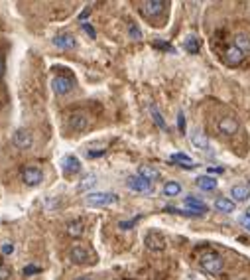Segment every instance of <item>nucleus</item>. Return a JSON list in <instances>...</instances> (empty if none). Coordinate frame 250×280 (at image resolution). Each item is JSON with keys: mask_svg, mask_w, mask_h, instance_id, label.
Segmentation results:
<instances>
[{"mask_svg": "<svg viewBox=\"0 0 250 280\" xmlns=\"http://www.w3.org/2000/svg\"><path fill=\"white\" fill-rule=\"evenodd\" d=\"M199 266H201L205 272L217 276L225 268V259L219 253H215V251H207V253L201 255V259H199Z\"/></svg>", "mask_w": 250, "mask_h": 280, "instance_id": "1", "label": "nucleus"}, {"mask_svg": "<svg viewBox=\"0 0 250 280\" xmlns=\"http://www.w3.org/2000/svg\"><path fill=\"white\" fill-rule=\"evenodd\" d=\"M118 201V196L113 192H91L85 196V205L89 207H107Z\"/></svg>", "mask_w": 250, "mask_h": 280, "instance_id": "2", "label": "nucleus"}, {"mask_svg": "<svg viewBox=\"0 0 250 280\" xmlns=\"http://www.w3.org/2000/svg\"><path fill=\"white\" fill-rule=\"evenodd\" d=\"M168 2L164 0H146V2H140V14L148 20H156L166 12Z\"/></svg>", "mask_w": 250, "mask_h": 280, "instance_id": "3", "label": "nucleus"}, {"mask_svg": "<svg viewBox=\"0 0 250 280\" xmlns=\"http://www.w3.org/2000/svg\"><path fill=\"white\" fill-rule=\"evenodd\" d=\"M126 188L130 192H136V194H152L154 192V183L144 180L142 176L134 174V176H128L126 178Z\"/></svg>", "mask_w": 250, "mask_h": 280, "instance_id": "4", "label": "nucleus"}, {"mask_svg": "<svg viewBox=\"0 0 250 280\" xmlns=\"http://www.w3.org/2000/svg\"><path fill=\"white\" fill-rule=\"evenodd\" d=\"M67 257H69V260L73 264H91V262H95V255L87 247H83V245L71 247L69 253H67Z\"/></svg>", "mask_w": 250, "mask_h": 280, "instance_id": "5", "label": "nucleus"}, {"mask_svg": "<svg viewBox=\"0 0 250 280\" xmlns=\"http://www.w3.org/2000/svg\"><path fill=\"white\" fill-rule=\"evenodd\" d=\"M144 245H146V249L148 251H152V253H160V251H164L166 249V237L162 235L160 231H156V229H152V231H148L146 233V237H144Z\"/></svg>", "mask_w": 250, "mask_h": 280, "instance_id": "6", "label": "nucleus"}, {"mask_svg": "<svg viewBox=\"0 0 250 280\" xmlns=\"http://www.w3.org/2000/svg\"><path fill=\"white\" fill-rule=\"evenodd\" d=\"M12 144L18 148V150H30L34 146V134L28 130V128H18L14 134H12Z\"/></svg>", "mask_w": 250, "mask_h": 280, "instance_id": "7", "label": "nucleus"}, {"mask_svg": "<svg viewBox=\"0 0 250 280\" xmlns=\"http://www.w3.org/2000/svg\"><path fill=\"white\" fill-rule=\"evenodd\" d=\"M238 126H240L238 120L232 119V117H221L215 122V128H217V132L221 136H234L238 132Z\"/></svg>", "mask_w": 250, "mask_h": 280, "instance_id": "8", "label": "nucleus"}, {"mask_svg": "<svg viewBox=\"0 0 250 280\" xmlns=\"http://www.w3.org/2000/svg\"><path fill=\"white\" fill-rule=\"evenodd\" d=\"M20 176H22V181L26 185H30V188H36V185H39L43 181V172L38 166H26Z\"/></svg>", "mask_w": 250, "mask_h": 280, "instance_id": "9", "label": "nucleus"}, {"mask_svg": "<svg viewBox=\"0 0 250 280\" xmlns=\"http://www.w3.org/2000/svg\"><path fill=\"white\" fill-rule=\"evenodd\" d=\"M67 126H69V130H73V132H83V130H87V126H89V115L83 113V111L71 113L69 119H67Z\"/></svg>", "mask_w": 250, "mask_h": 280, "instance_id": "10", "label": "nucleus"}, {"mask_svg": "<svg viewBox=\"0 0 250 280\" xmlns=\"http://www.w3.org/2000/svg\"><path fill=\"white\" fill-rule=\"evenodd\" d=\"M223 60H225V63L227 65H231V67H236V65H240L244 60H246V54L244 52H240L236 45H229V48L225 50V54H223Z\"/></svg>", "mask_w": 250, "mask_h": 280, "instance_id": "11", "label": "nucleus"}, {"mask_svg": "<svg viewBox=\"0 0 250 280\" xmlns=\"http://www.w3.org/2000/svg\"><path fill=\"white\" fill-rule=\"evenodd\" d=\"M229 196L234 203H246L250 200V188L246 183H234V185H231Z\"/></svg>", "mask_w": 250, "mask_h": 280, "instance_id": "12", "label": "nucleus"}, {"mask_svg": "<svg viewBox=\"0 0 250 280\" xmlns=\"http://www.w3.org/2000/svg\"><path fill=\"white\" fill-rule=\"evenodd\" d=\"M54 45H56V48H59V50L69 52V50L77 48V38L73 34H69V32H61V34H58L54 38Z\"/></svg>", "mask_w": 250, "mask_h": 280, "instance_id": "13", "label": "nucleus"}, {"mask_svg": "<svg viewBox=\"0 0 250 280\" xmlns=\"http://www.w3.org/2000/svg\"><path fill=\"white\" fill-rule=\"evenodd\" d=\"M73 85L75 83L65 75H58V77L52 79V89H54L56 95H67V93L73 89Z\"/></svg>", "mask_w": 250, "mask_h": 280, "instance_id": "14", "label": "nucleus"}, {"mask_svg": "<svg viewBox=\"0 0 250 280\" xmlns=\"http://www.w3.org/2000/svg\"><path fill=\"white\" fill-rule=\"evenodd\" d=\"M189 140H191V144H193L197 150H209V146H211L207 134H205L201 128H193L191 134H189Z\"/></svg>", "mask_w": 250, "mask_h": 280, "instance_id": "15", "label": "nucleus"}, {"mask_svg": "<svg viewBox=\"0 0 250 280\" xmlns=\"http://www.w3.org/2000/svg\"><path fill=\"white\" fill-rule=\"evenodd\" d=\"M195 185L201 192H215L217 190V185H219V181H217V178H213V176H209V174H203V176H199L197 180H195Z\"/></svg>", "mask_w": 250, "mask_h": 280, "instance_id": "16", "label": "nucleus"}, {"mask_svg": "<svg viewBox=\"0 0 250 280\" xmlns=\"http://www.w3.org/2000/svg\"><path fill=\"white\" fill-rule=\"evenodd\" d=\"M183 205H185V207H189V211L199 213V215H203V213L209 209L205 201H201V200L195 198V196H187V198H183Z\"/></svg>", "mask_w": 250, "mask_h": 280, "instance_id": "17", "label": "nucleus"}, {"mask_svg": "<svg viewBox=\"0 0 250 280\" xmlns=\"http://www.w3.org/2000/svg\"><path fill=\"white\" fill-rule=\"evenodd\" d=\"M61 166H63V172H65L67 176H75V174L81 172V160H79L77 156H73V154L65 156L63 162H61Z\"/></svg>", "mask_w": 250, "mask_h": 280, "instance_id": "18", "label": "nucleus"}, {"mask_svg": "<svg viewBox=\"0 0 250 280\" xmlns=\"http://www.w3.org/2000/svg\"><path fill=\"white\" fill-rule=\"evenodd\" d=\"M213 207H215V211H219V213L231 215V213H234L236 203H234L231 198H217V200L213 201Z\"/></svg>", "mask_w": 250, "mask_h": 280, "instance_id": "19", "label": "nucleus"}, {"mask_svg": "<svg viewBox=\"0 0 250 280\" xmlns=\"http://www.w3.org/2000/svg\"><path fill=\"white\" fill-rule=\"evenodd\" d=\"M232 45H236V48L244 54H250V34L246 32H236L232 36Z\"/></svg>", "mask_w": 250, "mask_h": 280, "instance_id": "20", "label": "nucleus"}, {"mask_svg": "<svg viewBox=\"0 0 250 280\" xmlns=\"http://www.w3.org/2000/svg\"><path fill=\"white\" fill-rule=\"evenodd\" d=\"M162 192H164V196H166V198H177V196L183 192V188H181V183H179V181L170 180V181H166V183H164Z\"/></svg>", "mask_w": 250, "mask_h": 280, "instance_id": "21", "label": "nucleus"}, {"mask_svg": "<svg viewBox=\"0 0 250 280\" xmlns=\"http://www.w3.org/2000/svg\"><path fill=\"white\" fill-rule=\"evenodd\" d=\"M138 176H142L144 180H148V181H158L160 180V170H156L154 166H140L138 168Z\"/></svg>", "mask_w": 250, "mask_h": 280, "instance_id": "22", "label": "nucleus"}, {"mask_svg": "<svg viewBox=\"0 0 250 280\" xmlns=\"http://www.w3.org/2000/svg\"><path fill=\"white\" fill-rule=\"evenodd\" d=\"M65 229H67V235L69 237H81L83 233H85V223L81 219H73V221H69L65 225Z\"/></svg>", "mask_w": 250, "mask_h": 280, "instance_id": "23", "label": "nucleus"}, {"mask_svg": "<svg viewBox=\"0 0 250 280\" xmlns=\"http://www.w3.org/2000/svg\"><path fill=\"white\" fill-rule=\"evenodd\" d=\"M183 48L187 54H199V50H201V41H199L197 36H187L185 41H183Z\"/></svg>", "mask_w": 250, "mask_h": 280, "instance_id": "24", "label": "nucleus"}, {"mask_svg": "<svg viewBox=\"0 0 250 280\" xmlns=\"http://www.w3.org/2000/svg\"><path fill=\"white\" fill-rule=\"evenodd\" d=\"M172 160L173 162H177V164H181L183 168H187V170H191V168H195L197 164H195V160H191L187 154H183V152H175V154H172Z\"/></svg>", "mask_w": 250, "mask_h": 280, "instance_id": "25", "label": "nucleus"}, {"mask_svg": "<svg viewBox=\"0 0 250 280\" xmlns=\"http://www.w3.org/2000/svg\"><path fill=\"white\" fill-rule=\"evenodd\" d=\"M95 185H96V176H95V174H89V176H85V178L79 181L77 190H79V192H87V190L95 188Z\"/></svg>", "mask_w": 250, "mask_h": 280, "instance_id": "26", "label": "nucleus"}, {"mask_svg": "<svg viewBox=\"0 0 250 280\" xmlns=\"http://www.w3.org/2000/svg\"><path fill=\"white\" fill-rule=\"evenodd\" d=\"M150 115H152L154 122H156L162 130H168V124H166V120H164V117H162V113L158 111V107H156V105H150Z\"/></svg>", "mask_w": 250, "mask_h": 280, "instance_id": "27", "label": "nucleus"}, {"mask_svg": "<svg viewBox=\"0 0 250 280\" xmlns=\"http://www.w3.org/2000/svg\"><path fill=\"white\" fill-rule=\"evenodd\" d=\"M128 38H130V40H136V41L142 40V30H140L136 24H130V26H128Z\"/></svg>", "mask_w": 250, "mask_h": 280, "instance_id": "28", "label": "nucleus"}, {"mask_svg": "<svg viewBox=\"0 0 250 280\" xmlns=\"http://www.w3.org/2000/svg\"><path fill=\"white\" fill-rule=\"evenodd\" d=\"M14 249H16V247H14L12 241H4L2 245H0V251H2V255H6V257H10V255L14 253Z\"/></svg>", "mask_w": 250, "mask_h": 280, "instance_id": "29", "label": "nucleus"}, {"mask_svg": "<svg viewBox=\"0 0 250 280\" xmlns=\"http://www.w3.org/2000/svg\"><path fill=\"white\" fill-rule=\"evenodd\" d=\"M10 278H12V270L8 266L0 264V280H10Z\"/></svg>", "mask_w": 250, "mask_h": 280, "instance_id": "30", "label": "nucleus"}, {"mask_svg": "<svg viewBox=\"0 0 250 280\" xmlns=\"http://www.w3.org/2000/svg\"><path fill=\"white\" fill-rule=\"evenodd\" d=\"M177 126H179V132L183 134L185 132V115H183V111L177 113Z\"/></svg>", "mask_w": 250, "mask_h": 280, "instance_id": "31", "label": "nucleus"}, {"mask_svg": "<svg viewBox=\"0 0 250 280\" xmlns=\"http://www.w3.org/2000/svg\"><path fill=\"white\" fill-rule=\"evenodd\" d=\"M238 223H242V227H244V229H246V231H250V217H248V215H246V213H244V215H240V217H238Z\"/></svg>", "mask_w": 250, "mask_h": 280, "instance_id": "32", "label": "nucleus"}, {"mask_svg": "<svg viewBox=\"0 0 250 280\" xmlns=\"http://www.w3.org/2000/svg\"><path fill=\"white\" fill-rule=\"evenodd\" d=\"M85 156L87 158H98V156H105V150H87Z\"/></svg>", "mask_w": 250, "mask_h": 280, "instance_id": "33", "label": "nucleus"}, {"mask_svg": "<svg viewBox=\"0 0 250 280\" xmlns=\"http://www.w3.org/2000/svg\"><path fill=\"white\" fill-rule=\"evenodd\" d=\"M136 221H138V217H134V219H130V221H120V225H118V227L126 231V229H130V227H132V225H134Z\"/></svg>", "mask_w": 250, "mask_h": 280, "instance_id": "34", "label": "nucleus"}, {"mask_svg": "<svg viewBox=\"0 0 250 280\" xmlns=\"http://www.w3.org/2000/svg\"><path fill=\"white\" fill-rule=\"evenodd\" d=\"M38 272H39V268H38V266H34V264H30V266H26V268H24V276L38 274Z\"/></svg>", "mask_w": 250, "mask_h": 280, "instance_id": "35", "label": "nucleus"}, {"mask_svg": "<svg viewBox=\"0 0 250 280\" xmlns=\"http://www.w3.org/2000/svg\"><path fill=\"white\" fill-rule=\"evenodd\" d=\"M83 30H85V32H87V34H89L91 38H96V32L93 30V26H91L89 22H85V24H83Z\"/></svg>", "mask_w": 250, "mask_h": 280, "instance_id": "36", "label": "nucleus"}, {"mask_svg": "<svg viewBox=\"0 0 250 280\" xmlns=\"http://www.w3.org/2000/svg\"><path fill=\"white\" fill-rule=\"evenodd\" d=\"M4 71H6V65H4V58L0 56V77L4 75Z\"/></svg>", "mask_w": 250, "mask_h": 280, "instance_id": "37", "label": "nucleus"}, {"mask_svg": "<svg viewBox=\"0 0 250 280\" xmlns=\"http://www.w3.org/2000/svg\"><path fill=\"white\" fill-rule=\"evenodd\" d=\"M75 280H93V278H89V276H77Z\"/></svg>", "mask_w": 250, "mask_h": 280, "instance_id": "38", "label": "nucleus"}, {"mask_svg": "<svg viewBox=\"0 0 250 280\" xmlns=\"http://www.w3.org/2000/svg\"><path fill=\"white\" fill-rule=\"evenodd\" d=\"M246 215H248V217H250V207H248V209H246Z\"/></svg>", "mask_w": 250, "mask_h": 280, "instance_id": "39", "label": "nucleus"}]
</instances>
